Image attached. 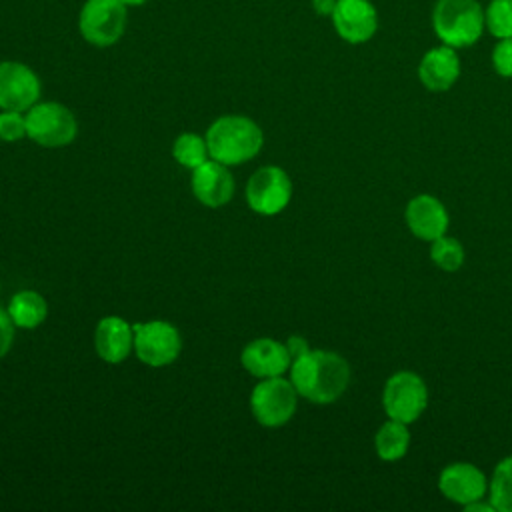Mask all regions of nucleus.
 <instances>
[{"mask_svg":"<svg viewBox=\"0 0 512 512\" xmlns=\"http://www.w3.org/2000/svg\"><path fill=\"white\" fill-rule=\"evenodd\" d=\"M40 98V80L36 72L16 60L0 62V108L26 112Z\"/></svg>","mask_w":512,"mask_h":512,"instance_id":"10","label":"nucleus"},{"mask_svg":"<svg viewBox=\"0 0 512 512\" xmlns=\"http://www.w3.org/2000/svg\"><path fill=\"white\" fill-rule=\"evenodd\" d=\"M8 314L18 328H36L46 320L48 304L36 290H20L10 298Z\"/></svg>","mask_w":512,"mask_h":512,"instance_id":"19","label":"nucleus"},{"mask_svg":"<svg viewBox=\"0 0 512 512\" xmlns=\"http://www.w3.org/2000/svg\"><path fill=\"white\" fill-rule=\"evenodd\" d=\"M350 364L332 350H308L290 366V382L298 396L312 404L336 402L350 384Z\"/></svg>","mask_w":512,"mask_h":512,"instance_id":"1","label":"nucleus"},{"mask_svg":"<svg viewBox=\"0 0 512 512\" xmlns=\"http://www.w3.org/2000/svg\"><path fill=\"white\" fill-rule=\"evenodd\" d=\"M338 0H312V10L318 16H332Z\"/></svg>","mask_w":512,"mask_h":512,"instance_id":"28","label":"nucleus"},{"mask_svg":"<svg viewBox=\"0 0 512 512\" xmlns=\"http://www.w3.org/2000/svg\"><path fill=\"white\" fill-rule=\"evenodd\" d=\"M292 198V180L280 166L258 168L246 184L248 206L262 216L280 214Z\"/></svg>","mask_w":512,"mask_h":512,"instance_id":"8","label":"nucleus"},{"mask_svg":"<svg viewBox=\"0 0 512 512\" xmlns=\"http://www.w3.org/2000/svg\"><path fill=\"white\" fill-rule=\"evenodd\" d=\"M126 20L128 6L120 0H86L78 16V30L88 44L106 48L122 38Z\"/></svg>","mask_w":512,"mask_h":512,"instance_id":"6","label":"nucleus"},{"mask_svg":"<svg viewBox=\"0 0 512 512\" xmlns=\"http://www.w3.org/2000/svg\"><path fill=\"white\" fill-rule=\"evenodd\" d=\"M134 328V350L136 356L152 366L160 368L166 364H172L180 350H182V338L174 324L164 320H150V322H138Z\"/></svg>","mask_w":512,"mask_h":512,"instance_id":"9","label":"nucleus"},{"mask_svg":"<svg viewBox=\"0 0 512 512\" xmlns=\"http://www.w3.org/2000/svg\"><path fill=\"white\" fill-rule=\"evenodd\" d=\"M284 344H286V348H288V352H290V356H292V362H294L296 358L304 356V354L310 350L308 342H306L302 336H290Z\"/></svg>","mask_w":512,"mask_h":512,"instance_id":"27","label":"nucleus"},{"mask_svg":"<svg viewBox=\"0 0 512 512\" xmlns=\"http://www.w3.org/2000/svg\"><path fill=\"white\" fill-rule=\"evenodd\" d=\"M432 30L450 48H470L486 30L484 6L478 0H436Z\"/></svg>","mask_w":512,"mask_h":512,"instance_id":"3","label":"nucleus"},{"mask_svg":"<svg viewBox=\"0 0 512 512\" xmlns=\"http://www.w3.org/2000/svg\"><path fill=\"white\" fill-rule=\"evenodd\" d=\"M122 4H126V6H142V4H146L148 0H120Z\"/></svg>","mask_w":512,"mask_h":512,"instance_id":"30","label":"nucleus"},{"mask_svg":"<svg viewBox=\"0 0 512 512\" xmlns=\"http://www.w3.org/2000/svg\"><path fill=\"white\" fill-rule=\"evenodd\" d=\"M428 386L412 370H398L388 376L382 388V408L388 418L412 424L428 408Z\"/></svg>","mask_w":512,"mask_h":512,"instance_id":"4","label":"nucleus"},{"mask_svg":"<svg viewBox=\"0 0 512 512\" xmlns=\"http://www.w3.org/2000/svg\"><path fill=\"white\" fill-rule=\"evenodd\" d=\"M408 424L388 418L374 434V450L382 462H396L406 456L410 448Z\"/></svg>","mask_w":512,"mask_h":512,"instance_id":"18","label":"nucleus"},{"mask_svg":"<svg viewBox=\"0 0 512 512\" xmlns=\"http://www.w3.org/2000/svg\"><path fill=\"white\" fill-rule=\"evenodd\" d=\"M172 156L178 164L184 168H198L200 164L206 162L208 156V144L206 138L194 134V132H184L174 140L172 146Z\"/></svg>","mask_w":512,"mask_h":512,"instance_id":"22","label":"nucleus"},{"mask_svg":"<svg viewBox=\"0 0 512 512\" xmlns=\"http://www.w3.org/2000/svg\"><path fill=\"white\" fill-rule=\"evenodd\" d=\"M464 510H470V512H496V508L492 506V502L490 500H476V502H472V504H468V506H464Z\"/></svg>","mask_w":512,"mask_h":512,"instance_id":"29","label":"nucleus"},{"mask_svg":"<svg viewBox=\"0 0 512 512\" xmlns=\"http://www.w3.org/2000/svg\"><path fill=\"white\" fill-rule=\"evenodd\" d=\"M484 22L494 38H512V0H490L484 6Z\"/></svg>","mask_w":512,"mask_h":512,"instance_id":"23","label":"nucleus"},{"mask_svg":"<svg viewBox=\"0 0 512 512\" xmlns=\"http://www.w3.org/2000/svg\"><path fill=\"white\" fill-rule=\"evenodd\" d=\"M94 346L104 362L118 364L134 348V328L120 316H104L96 324Z\"/></svg>","mask_w":512,"mask_h":512,"instance_id":"17","label":"nucleus"},{"mask_svg":"<svg viewBox=\"0 0 512 512\" xmlns=\"http://www.w3.org/2000/svg\"><path fill=\"white\" fill-rule=\"evenodd\" d=\"M430 260L444 272H456L466 260L464 246L454 236H440L430 242Z\"/></svg>","mask_w":512,"mask_h":512,"instance_id":"21","label":"nucleus"},{"mask_svg":"<svg viewBox=\"0 0 512 512\" xmlns=\"http://www.w3.org/2000/svg\"><path fill=\"white\" fill-rule=\"evenodd\" d=\"M240 362L252 376L274 378L290 370L292 356L284 342L274 338H256L244 346Z\"/></svg>","mask_w":512,"mask_h":512,"instance_id":"15","label":"nucleus"},{"mask_svg":"<svg viewBox=\"0 0 512 512\" xmlns=\"http://www.w3.org/2000/svg\"><path fill=\"white\" fill-rule=\"evenodd\" d=\"M296 406L298 392L294 384L282 376L262 378L250 396L252 414L266 428L284 426L294 416Z\"/></svg>","mask_w":512,"mask_h":512,"instance_id":"7","label":"nucleus"},{"mask_svg":"<svg viewBox=\"0 0 512 512\" xmlns=\"http://www.w3.org/2000/svg\"><path fill=\"white\" fill-rule=\"evenodd\" d=\"M330 20L336 34L348 44H364L378 30V10L370 0H338Z\"/></svg>","mask_w":512,"mask_h":512,"instance_id":"12","label":"nucleus"},{"mask_svg":"<svg viewBox=\"0 0 512 512\" xmlns=\"http://www.w3.org/2000/svg\"><path fill=\"white\" fill-rule=\"evenodd\" d=\"M404 220L412 236L432 242L448 232L450 214L442 200L432 194H416L404 208Z\"/></svg>","mask_w":512,"mask_h":512,"instance_id":"13","label":"nucleus"},{"mask_svg":"<svg viewBox=\"0 0 512 512\" xmlns=\"http://www.w3.org/2000/svg\"><path fill=\"white\" fill-rule=\"evenodd\" d=\"M192 192L196 200L208 208H220L234 196V180L226 164L206 160L192 172Z\"/></svg>","mask_w":512,"mask_h":512,"instance_id":"16","label":"nucleus"},{"mask_svg":"<svg viewBox=\"0 0 512 512\" xmlns=\"http://www.w3.org/2000/svg\"><path fill=\"white\" fill-rule=\"evenodd\" d=\"M462 72V62L456 48L446 44L426 50L418 62V80L428 92H446L450 90Z\"/></svg>","mask_w":512,"mask_h":512,"instance_id":"14","label":"nucleus"},{"mask_svg":"<svg viewBox=\"0 0 512 512\" xmlns=\"http://www.w3.org/2000/svg\"><path fill=\"white\" fill-rule=\"evenodd\" d=\"M208 154L226 164L238 166L254 158L264 144L262 128L248 116L228 114L216 118L206 132Z\"/></svg>","mask_w":512,"mask_h":512,"instance_id":"2","label":"nucleus"},{"mask_svg":"<svg viewBox=\"0 0 512 512\" xmlns=\"http://www.w3.org/2000/svg\"><path fill=\"white\" fill-rule=\"evenodd\" d=\"M26 134L44 148H62L76 138L78 122L60 102H36L26 110Z\"/></svg>","mask_w":512,"mask_h":512,"instance_id":"5","label":"nucleus"},{"mask_svg":"<svg viewBox=\"0 0 512 512\" xmlns=\"http://www.w3.org/2000/svg\"><path fill=\"white\" fill-rule=\"evenodd\" d=\"M26 134V116L16 110H2L0 112V140L16 142Z\"/></svg>","mask_w":512,"mask_h":512,"instance_id":"24","label":"nucleus"},{"mask_svg":"<svg viewBox=\"0 0 512 512\" xmlns=\"http://www.w3.org/2000/svg\"><path fill=\"white\" fill-rule=\"evenodd\" d=\"M488 500L496 512H512V454L496 464L488 480Z\"/></svg>","mask_w":512,"mask_h":512,"instance_id":"20","label":"nucleus"},{"mask_svg":"<svg viewBox=\"0 0 512 512\" xmlns=\"http://www.w3.org/2000/svg\"><path fill=\"white\" fill-rule=\"evenodd\" d=\"M14 322L8 314V310L0 308V358H4L8 354V350L12 348L14 342Z\"/></svg>","mask_w":512,"mask_h":512,"instance_id":"26","label":"nucleus"},{"mask_svg":"<svg viewBox=\"0 0 512 512\" xmlns=\"http://www.w3.org/2000/svg\"><path fill=\"white\" fill-rule=\"evenodd\" d=\"M438 490L446 500L464 508L476 500L488 498V478L472 462H452L440 470Z\"/></svg>","mask_w":512,"mask_h":512,"instance_id":"11","label":"nucleus"},{"mask_svg":"<svg viewBox=\"0 0 512 512\" xmlns=\"http://www.w3.org/2000/svg\"><path fill=\"white\" fill-rule=\"evenodd\" d=\"M492 68L502 78H512V38H498L490 54Z\"/></svg>","mask_w":512,"mask_h":512,"instance_id":"25","label":"nucleus"}]
</instances>
